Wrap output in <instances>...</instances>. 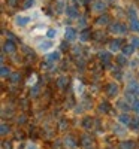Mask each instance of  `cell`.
<instances>
[{"label":"cell","mask_w":139,"mask_h":149,"mask_svg":"<svg viewBox=\"0 0 139 149\" xmlns=\"http://www.w3.org/2000/svg\"><path fill=\"white\" fill-rule=\"evenodd\" d=\"M33 6H34V0H26V2H24V8L26 9H30Z\"/></svg>","instance_id":"obj_33"},{"label":"cell","mask_w":139,"mask_h":149,"mask_svg":"<svg viewBox=\"0 0 139 149\" xmlns=\"http://www.w3.org/2000/svg\"><path fill=\"white\" fill-rule=\"evenodd\" d=\"M81 140H82V146H84L85 149H94V145H93V142H91V137H90V136L84 134Z\"/></svg>","instance_id":"obj_13"},{"label":"cell","mask_w":139,"mask_h":149,"mask_svg":"<svg viewBox=\"0 0 139 149\" xmlns=\"http://www.w3.org/2000/svg\"><path fill=\"white\" fill-rule=\"evenodd\" d=\"M30 22H33V18L30 14H17L14 17V26L17 29H26L30 26Z\"/></svg>","instance_id":"obj_2"},{"label":"cell","mask_w":139,"mask_h":149,"mask_svg":"<svg viewBox=\"0 0 139 149\" xmlns=\"http://www.w3.org/2000/svg\"><path fill=\"white\" fill-rule=\"evenodd\" d=\"M65 14H66V17H69V18H78V17H79L78 9L75 8V6H72V5H69V6L65 8Z\"/></svg>","instance_id":"obj_8"},{"label":"cell","mask_w":139,"mask_h":149,"mask_svg":"<svg viewBox=\"0 0 139 149\" xmlns=\"http://www.w3.org/2000/svg\"><path fill=\"white\" fill-rule=\"evenodd\" d=\"M106 0H97V2H94L93 3V6H91V9L94 10V12H103V9L106 8Z\"/></svg>","instance_id":"obj_11"},{"label":"cell","mask_w":139,"mask_h":149,"mask_svg":"<svg viewBox=\"0 0 139 149\" xmlns=\"http://www.w3.org/2000/svg\"><path fill=\"white\" fill-rule=\"evenodd\" d=\"M24 149H37V146L34 143H27V145H24Z\"/></svg>","instance_id":"obj_39"},{"label":"cell","mask_w":139,"mask_h":149,"mask_svg":"<svg viewBox=\"0 0 139 149\" xmlns=\"http://www.w3.org/2000/svg\"><path fill=\"white\" fill-rule=\"evenodd\" d=\"M133 52H135V46H133L132 43H130V45H126V46L121 48V54H124L126 57H130Z\"/></svg>","instance_id":"obj_16"},{"label":"cell","mask_w":139,"mask_h":149,"mask_svg":"<svg viewBox=\"0 0 139 149\" xmlns=\"http://www.w3.org/2000/svg\"><path fill=\"white\" fill-rule=\"evenodd\" d=\"M36 42H34V46L39 52H44V54H49L54 51L55 48V40L49 39V37H36Z\"/></svg>","instance_id":"obj_1"},{"label":"cell","mask_w":139,"mask_h":149,"mask_svg":"<svg viewBox=\"0 0 139 149\" xmlns=\"http://www.w3.org/2000/svg\"><path fill=\"white\" fill-rule=\"evenodd\" d=\"M106 93H108V95L109 97H117L118 95V93H120V86H118V84H115V82H111V84H108V86H106Z\"/></svg>","instance_id":"obj_5"},{"label":"cell","mask_w":139,"mask_h":149,"mask_svg":"<svg viewBox=\"0 0 139 149\" xmlns=\"http://www.w3.org/2000/svg\"><path fill=\"white\" fill-rule=\"evenodd\" d=\"M20 79H21V74H20V73H12V74H11V81H12V82H18Z\"/></svg>","instance_id":"obj_31"},{"label":"cell","mask_w":139,"mask_h":149,"mask_svg":"<svg viewBox=\"0 0 139 149\" xmlns=\"http://www.w3.org/2000/svg\"><path fill=\"white\" fill-rule=\"evenodd\" d=\"M106 2H108V3H109V2H112V0H106Z\"/></svg>","instance_id":"obj_42"},{"label":"cell","mask_w":139,"mask_h":149,"mask_svg":"<svg viewBox=\"0 0 139 149\" xmlns=\"http://www.w3.org/2000/svg\"><path fill=\"white\" fill-rule=\"evenodd\" d=\"M78 26H79L81 29H85V27H87V19H85V18L78 19Z\"/></svg>","instance_id":"obj_35"},{"label":"cell","mask_w":139,"mask_h":149,"mask_svg":"<svg viewBox=\"0 0 139 149\" xmlns=\"http://www.w3.org/2000/svg\"><path fill=\"white\" fill-rule=\"evenodd\" d=\"M65 37H66L67 42H75V40L78 39V31L75 30V29H72V27H66V30H65Z\"/></svg>","instance_id":"obj_4"},{"label":"cell","mask_w":139,"mask_h":149,"mask_svg":"<svg viewBox=\"0 0 139 149\" xmlns=\"http://www.w3.org/2000/svg\"><path fill=\"white\" fill-rule=\"evenodd\" d=\"M127 15H129V18H130V19L138 18V10H136V8L130 6V8H129V10H127Z\"/></svg>","instance_id":"obj_25"},{"label":"cell","mask_w":139,"mask_h":149,"mask_svg":"<svg viewBox=\"0 0 139 149\" xmlns=\"http://www.w3.org/2000/svg\"><path fill=\"white\" fill-rule=\"evenodd\" d=\"M129 66H130V67H138V66H139V58H133L130 63H129Z\"/></svg>","instance_id":"obj_36"},{"label":"cell","mask_w":139,"mask_h":149,"mask_svg":"<svg viewBox=\"0 0 139 149\" xmlns=\"http://www.w3.org/2000/svg\"><path fill=\"white\" fill-rule=\"evenodd\" d=\"M127 93L133 94L135 97L139 95V82L138 81H135V79L129 81V84H127Z\"/></svg>","instance_id":"obj_6"},{"label":"cell","mask_w":139,"mask_h":149,"mask_svg":"<svg viewBox=\"0 0 139 149\" xmlns=\"http://www.w3.org/2000/svg\"><path fill=\"white\" fill-rule=\"evenodd\" d=\"M132 45L135 48H139V37H132Z\"/></svg>","instance_id":"obj_37"},{"label":"cell","mask_w":139,"mask_h":149,"mask_svg":"<svg viewBox=\"0 0 139 149\" xmlns=\"http://www.w3.org/2000/svg\"><path fill=\"white\" fill-rule=\"evenodd\" d=\"M65 145L69 148V149H77V146H78V143H77V140H75L72 136H67V137L65 139Z\"/></svg>","instance_id":"obj_14"},{"label":"cell","mask_w":139,"mask_h":149,"mask_svg":"<svg viewBox=\"0 0 139 149\" xmlns=\"http://www.w3.org/2000/svg\"><path fill=\"white\" fill-rule=\"evenodd\" d=\"M114 133H115L117 136H124L126 130L121 127V124H117V125H114Z\"/></svg>","instance_id":"obj_21"},{"label":"cell","mask_w":139,"mask_h":149,"mask_svg":"<svg viewBox=\"0 0 139 149\" xmlns=\"http://www.w3.org/2000/svg\"><path fill=\"white\" fill-rule=\"evenodd\" d=\"M0 74H2V78L5 79V78H11V69L9 67H6V66H2V69H0Z\"/></svg>","instance_id":"obj_19"},{"label":"cell","mask_w":139,"mask_h":149,"mask_svg":"<svg viewBox=\"0 0 139 149\" xmlns=\"http://www.w3.org/2000/svg\"><path fill=\"white\" fill-rule=\"evenodd\" d=\"M90 121H91L90 118H85V119H84V124H82V125H84L85 128H90V127H91V124H90Z\"/></svg>","instance_id":"obj_38"},{"label":"cell","mask_w":139,"mask_h":149,"mask_svg":"<svg viewBox=\"0 0 139 149\" xmlns=\"http://www.w3.org/2000/svg\"><path fill=\"white\" fill-rule=\"evenodd\" d=\"M88 37H90V31H88L87 29H84V30L79 33V40H81V42H87Z\"/></svg>","instance_id":"obj_20"},{"label":"cell","mask_w":139,"mask_h":149,"mask_svg":"<svg viewBox=\"0 0 139 149\" xmlns=\"http://www.w3.org/2000/svg\"><path fill=\"white\" fill-rule=\"evenodd\" d=\"M108 51H109L111 54L120 52V51H121V40H120V39H115V40L109 42V45H108Z\"/></svg>","instance_id":"obj_7"},{"label":"cell","mask_w":139,"mask_h":149,"mask_svg":"<svg viewBox=\"0 0 139 149\" xmlns=\"http://www.w3.org/2000/svg\"><path fill=\"white\" fill-rule=\"evenodd\" d=\"M75 91H77V94H82V93H84V85H82V82L75 81Z\"/></svg>","instance_id":"obj_26"},{"label":"cell","mask_w":139,"mask_h":149,"mask_svg":"<svg viewBox=\"0 0 139 149\" xmlns=\"http://www.w3.org/2000/svg\"><path fill=\"white\" fill-rule=\"evenodd\" d=\"M3 51L6 52V54H14L15 51H17V45L14 43V40H6L5 42V45H3Z\"/></svg>","instance_id":"obj_9"},{"label":"cell","mask_w":139,"mask_h":149,"mask_svg":"<svg viewBox=\"0 0 139 149\" xmlns=\"http://www.w3.org/2000/svg\"><path fill=\"white\" fill-rule=\"evenodd\" d=\"M130 29H132L133 31H138V33H139V18L130 19Z\"/></svg>","instance_id":"obj_24"},{"label":"cell","mask_w":139,"mask_h":149,"mask_svg":"<svg viewBox=\"0 0 139 149\" xmlns=\"http://www.w3.org/2000/svg\"><path fill=\"white\" fill-rule=\"evenodd\" d=\"M8 3H9V6H15L17 5V0H8Z\"/></svg>","instance_id":"obj_41"},{"label":"cell","mask_w":139,"mask_h":149,"mask_svg":"<svg viewBox=\"0 0 139 149\" xmlns=\"http://www.w3.org/2000/svg\"><path fill=\"white\" fill-rule=\"evenodd\" d=\"M109 24V17L108 15H100L99 17V19H97V22H96V26H108Z\"/></svg>","instance_id":"obj_18"},{"label":"cell","mask_w":139,"mask_h":149,"mask_svg":"<svg viewBox=\"0 0 139 149\" xmlns=\"http://www.w3.org/2000/svg\"><path fill=\"white\" fill-rule=\"evenodd\" d=\"M9 131H11V127L6 125V124L3 122V124H2V128H0V133H2V136H6Z\"/></svg>","instance_id":"obj_29"},{"label":"cell","mask_w":139,"mask_h":149,"mask_svg":"<svg viewBox=\"0 0 139 149\" xmlns=\"http://www.w3.org/2000/svg\"><path fill=\"white\" fill-rule=\"evenodd\" d=\"M60 58H61V52L55 49V51L49 52L46 55V63H55V61H60Z\"/></svg>","instance_id":"obj_10"},{"label":"cell","mask_w":139,"mask_h":149,"mask_svg":"<svg viewBox=\"0 0 139 149\" xmlns=\"http://www.w3.org/2000/svg\"><path fill=\"white\" fill-rule=\"evenodd\" d=\"M117 107L120 109V110H123V113H127L129 112V104H127V102H126V98H123V100H118L117 102Z\"/></svg>","instance_id":"obj_15"},{"label":"cell","mask_w":139,"mask_h":149,"mask_svg":"<svg viewBox=\"0 0 139 149\" xmlns=\"http://www.w3.org/2000/svg\"><path fill=\"white\" fill-rule=\"evenodd\" d=\"M63 8H66V6H65V3H63L61 0H60V2H57V14H61Z\"/></svg>","instance_id":"obj_34"},{"label":"cell","mask_w":139,"mask_h":149,"mask_svg":"<svg viewBox=\"0 0 139 149\" xmlns=\"http://www.w3.org/2000/svg\"><path fill=\"white\" fill-rule=\"evenodd\" d=\"M66 85H67V78L66 76H60L57 79V86H58V88H65Z\"/></svg>","instance_id":"obj_22"},{"label":"cell","mask_w":139,"mask_h":149,"mask_svg":"<svg viewBox=\"0 0 139 149\" xmlns=\"http://www.w3.org/2000/svg\"><path fill=\"white\" fill-rule=\"evenodd\" d=\"M58 34H60V31H58L57 29H54V27L46 30V37H49V39H53V40H54V39H57Z\"/></svg>","instance_id":"obj_17"},{"label":"cell","mask_w":139,"mask_h":149,"mask_svg":"<svg viewBox=\"0 0 139 149\" xmlns=\"http://www.w3.org/2000/svg\"><path fill=\"white\" fill-rule=\"evenodd\" d=\"M118 122L121 124V125H130L133 121L127 113H121V115H118Z\"/></svg>","instance_id":"obj_12"},{"label":"cell","mask_w":139,"mask_h":149,"mask_svg":"<svg viewBox=\"0 0 139 149\" xmlns=\"http://www.w3.org/2000/svg\"><path fill=\"white\" fill-rule=\"evenodd\" d=\"M121 149H135V143L133 142H124L121 145Z\"/></svg>","instance_id":"obj_30"},{"label":"cell","mask_w":139,"mask_h":149,"mask_svg":"<svg viewBox=\"0 0 139 149\" xmlns=\"http://www.w3.org/2000/svg\"><path fill=\"white\" fill-rule=\"evenodd\" d=\"M99 57L102 58V61H105V64H108L109 61H111V52L103 51V52H100V54H99Z\"/></svg>","instance_id":"obj_23"},{"label":"cell","mask_w":139,"mask_h":149,"mask_svg":"<svg viewBox=\"0 0 139 149\" xmlns=\"http://www.w3.org/2000/svg\"><path fill=\"white\" fill-rule=\"evenodd\" d=\"M109 30H111L112 34H121V36L127 33V27H126L124 24H121V22H114Z\"/></svg>","instance_id":"obj_3"},{"label":"cell","mask_w":139,"mask_h":149,"mask_svg":"<svg viewBox=\"0 0 139 149\" xmlns=\"http://www.w3.org/2000/svg\"><path fill=\"white\" fill-rule=\"evenodd\" d=\"M132 109H133V112H135V113H138V115H139V100H135V102H133V104H132Z\"/></svg>","instance_id":"obj_32"},{"label":"cell","mask_w":139,"mask_h":149,"mask_svg":"<svg viewBox=\"0 0 139 149\" xmlns=\"http://www.w3.org/2000/svg\"><path fill=\"white\" fill-rule=\"evenodd\" d=\"M3 149H12V143L11 142H5L3 143Z\"/></svg>","instance_id":"obj_40"},{"label":"cell","mask_w":139,"mask_h":149,"mask_svg":"<svg viewBox=\"0 0 139 149\" xmlns=\"http://www.w3.org/2000/svg\"><path fill=\"white\" fill-rule=\"evenodd\" d=\"M108 109H109V106H108V103H106V102L99 104V112H100V113H106Z\"/></svg>","instance_id":"obj_28"},{"label":"cell","mask_w":139,"mask_h":149,"mask_svg":"<svg viewBox=\"0 0 139 149\" xmlns=\"http://www.w3.org/2000/svg\"><path fill=\"white\" fill-rule=\"evenodd\" d=\"M117 61H118V66L121 67V66H126L127 63H126V61H127V57H126L124 54H120L118 55V58H117Z\"/></svg>","instance_id":"obj_27"}]
</instances>
